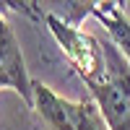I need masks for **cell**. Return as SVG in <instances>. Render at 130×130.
<instances>
[{
    "label": "cell",
    "mask_w": 130,
    "mask_h": 130,
    "mask_svg": "<svg viewBox=\"0 0 130 130\" xmlns=\"http://www.w3.org/2000/svg\"><path fill=\"white\" fill-rule=\"evenodd\" d=\"M102 3L104 0H31L39 18H42V13H52V16L68 21V24H75V26L86 16H91Z\"/></svg>",
    "instance_id": "5"
},
{
    "label": "cell",
    "mask_w": 130,
    "mask_h": 130,
    "mask_svg": "<svg viewBox=\"0 0 130 130\" xmlns=\"http://www.w3.org/2000/svg\"><path fill=\"white\" fill-rule=\"evenodd\" d=\"M39 21H44L50 34L55 37L57 47L62 50V55L68 57V62L75 68V73L81 75V81H91L99 78L104 73V47L102 39H96L91 34L81 31L75 24H68L52 13H42Z\"/></svg>",
    "instance_id": "2"
},
{
    "label": "cell",
    "mask_w": 130,
    "mask_h": 130,
    "mask_svg": "<svg viewBox=\"0 0 130 130\" xmlns=\"http://www.w3.org/2000/svg\"><path fill=\"white\" fill-rule=\"evenodd\" d=\"M8 10H16V13H24L29 18L39 21V13L34 10V5L31 3H24V0H0V16H5Z\"/></svg>",
    "instance_id": "7"
},
{
    "label": "cell",
    "mask_w": 130,
    "mask_h": 130,
    "mask_svg": "<svg viewBox=\"0 0 130 130\" xmlns=\"http://www.w3.org/2000/svg\"><path fill=\"white\" fill-rule=\"evenodd\" d=\"M120 3H122V0H104L91 16H96V21L107 29L109 39L122 50V55L130 60V21L120 10Z\"/></svg>",
    "instance_id": "4"
},
{
    "label": "cell",
    "mask_w": 130,
    "mask_h": 130,
    "mask_svg": "<svg viewBox=\"0 0 130 130\" xmlns=\"http://www.w3.org/2000/svg\"><path fill=\"white\" fill-rule=\"evenodd\" d=\"M75 130H112L91 94H86L83 99H78V109H75Z\"/></svg>",
    "instance_id": "6"
},
{
    "label": "cell",
    "mask_w": 130,
    "mask_h": 130,
    "mask_svg": "<svg viewBox=\"0 0 130 130\" xmlns=\"http://www.w3.org/2000/svg\"><path fill=\"white\" fill-rule=\"evenodd\" d=\"M104 73L86 81L89 94L96 99L112 130H130V60L112 39H102Z\"/></svg>",
    "instance_id": "1"
},
{
    "label": "cell",
    "mask_w": 130,
    "mask_h": 130,
    "mask_svg": "<svg viewBox=\"0 0 130 130\" xmlns=\"http://www.w3.org/2000/svg\"><path fill=\"white\" fill-rule=\"evenodd\" d=\"M31 91H34V109L44 117V122L52 130H75V109H78V102L62 99L50 86L39 83V81H31Z\"/></svg>",
    "instance_id": "3"
}]
</instances>
